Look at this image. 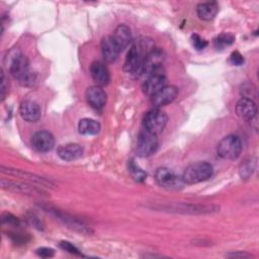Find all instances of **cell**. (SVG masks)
Listing matches in <instances>:
<instances>
[{"mask_svg": "<svg viewBox=\"0 0 259 259\" xmlns=\"http://www.w3.org/2000/svg\"><path fill=\"white\" fill-rule=\"evenodd\" d=\"M19 113L24 120L29 122L37 121L41 115L39 105L31 100H24L21 102Z\"/></svg>", "mask_w": 259, "mask_h": 259, "instance_id": "cell-15", "label": "cell"}, {"mask_svg": "<svg viewBox=\"0 0 259 259\" xmlns=\"http://www.w3.org/2000/svg\"><path fill=\"white\" fill-rule=\"evenodd\" d=\"M236 112L242 118L249 122L257 119V106L253 99L242 97L236 104Z\"/></svg>", "mask_w": 259, "mask_h": 259, "instance_id": "cell-10", "label": "cell"}, {"mask_svg": "<svg viewBox=\"0 0 259 259\" xmlns=\"http://www.w3.org/2000/svg\"><path fill=\"white\" fill-rule=\"evenodd\" d=\"M31 146L37 152L47 153L54 148L55 140L51 133L47 131H39L32 136Z\"/></svg>", "mask_w": 259, "mask_h": 259, "instance_id": "cell-11", "label": "cell"}, {"mask_svg": "<svg viewBox=\"0 0 259 259\" xmlns=\"http://www.w3.org/2000/svg\"><path fill=\"white\" fill-rule=\"evenodd\" d=\"M1 172L8 174V175H12L15 177H19V178H23L25 180L31 181V182H37L40 185H45V184H50V182H48L45 178L39 177L37 175L25 172V171H21V170H17V169H11V168H5L4 166L1 167Z\"/></svg>", "mask_w": 259, "mask_h": 259, "instance_id": "cell-21", "label": "cell"}, {"mask_svg": "<svg viewBox=\"0 0 259 259\" xmlns=\"http://www.w3.org/2000/svg\"><path fill=\"white\" fill-rule=\"evenodd\" d=\"M60 247H61L63 250L67 251V252H69V253H71V254H74V255H81V252L79 251V249H78L76 246H74L72 243L68 242V241H62V242L60 243Z\"/></svg>", "mask_w": 259, "mask_h": 259, "instance_id": "cell-29", "label": "cell"}, {"mask_svg": "<svg viewBox=\"0 0 259 259\" xmlns=\"http://www.w3.org/2000/svg\"><path fill=\"white\" fill-rule=\"evenodd\" d=\"M147 79L143 83V91L149 96H153L160 89L167 85V78L164 70H160L147 75Z\"/></svg>", "mask_w": 259, "mask_h": 259, "instance_id": "cell-8", "label": "cell"}, {"mask_svg": "<svg viewBox=\"0 0 259 259\" xmlns=\"http://www.w3.org/2000/svg\"><path fill=\"white\" fill-rule=\"evenodd\" d=\"M27 58L19 51H12L8 58L9 73L23 86H32L35 82V75L29 71Z\"/></svg>", "mask_w": 259, "mask_h": 259, "instance_id": "cell-1", "label": "cell"}, {"mask_svg": "<svg viewBox=\"0 0 259 259\" xmlns=\"http://www.w3.org/2000/svg\"><path fill=\"white\" fill-rule=\"evenodd\" d=\"M111 37L118 48V50L121 52L123 51L132 41V32L128 26L124 24H119L111 34Z\"/></svg>", "mask_w": 259, "mask_h": 259, "instance_id": "cell-17", "label": "cell"}, {"mask_svg": "<svg viewBox=\"0 0 259 259\" xmlns=\"http://www.w3.org/2000/svg\"><path fill=\"white\" fill-rule=\"evenodd\" d=\"M235 40V37L228 33H222L214 39V47L219 50H222L228 46H231Z\"/></svg>", "mask_w": 259, "mask_h": 259, "instance_id": "cell-25", "label": "cell"}, {"mask_svg": "<svg viewBox=\"0 0 259 259\" xmlns=\"http://www.w3.org/2000/svg\"><path fill=\"white\" fill-rule=\"evenodd\" d=\"M167 121V114L159 108H154L145 114L143 124L145 131L154 135H159L166 126Z\"/></svg>", "mask_w": 259, "mask_h": 259, "instance_id": "cell-5", "label": "cell"}, {"mask_svg": "<svg viewBox=\"0 0 259 259\" xmlns=\"http://www.w3.org/2000/svg\"><path fill=\"white\" fill-rule=\"evenodd\" d=\"M251 255L245 252H235V253H231L228 255V257H232V258H245V257H250Z\"/></svg>", "mask_w": 259, "mask_h": 259, "instance_id": "cell-34", "label": "cell"}, {"mask_svg": "<svg viewBox=\"0 0 259 259\" xmlns=\"http://www.w3.org/2000/svg\"><path fill=\"white\" fill-rule=\"evenodd\" d=\"M100 123L92 118H82L78 123V131L85 136H94L100 132Z\"/></svg>", "mask_w": 259, "mask_h": 259, "instance_id": "cell-22", "label": "cell"}, {"mask_svg": "<svg viewBox=\"0 0 259 259\" xmlns=\"http://www.w3.org/2000/svg\"><path fill=\"white\" fill-rule=\"evenodd\" d=\"M254 168H255V162H253L251 159L246 160L245 162H243V164L241 165V168H240L241 177L242 178H248L252 174Z\"/></svg>", "mask_w": 259, "mask_h": 259, "instance_id": "cell-26", "label": "cell"}, {"mask_svg": "<svg viewBox=\"0 0 259 259\" xmlns=\"http://www.w3.org/2000/svg\"><path fill=\"white\" fill-rule=\"evenodd\" d=\"M178 95V89L175 86L166 85L157 93L151 96V102L155 107H161L174 101Z\"/></svg>", "mask_w": 259, "mask_h": 259, "instance_id": "cell-12", "label": "cell"}, {"mask_svg": "<svg viewBox=\"0 0 259 259\" xmlns=\"http://www.w3.org/2000/svg\"><path fill=\"white\" fill-rule=\"evenodd\" d=\"M0 95H1V99L3 100L5 98V95H6V91H7V88L8 86L6 85V78H5V75L3 73V71L1 72V87H0Z\"/></svg>", "mask_w": 259, "mask_h": 259, "instance_id": "cell-33", "label": "cell"}, {"mask_svg": "<svg viewBox=\"0 0 259 259\" xmlns=\"http://www.w3.org/2000/svg\"><path fill=\"white\" fill-rule=\"evenodd\" d=\"M153 48H150L148 46V40H137L133 44L130 51L127 52L123 70L125 73L134 76L139 77L143 74V65H144V59L146 55L152 50Z\"/></svg>", "mask_w": 259, "mask_h": 259, "instance_id": "cell-2", "label": "cell"}, {"mask_svg": "<svg viewBox=\"0 0 259 259\" xmlns=\"http://www.w3.org/2000/svg\"><path fill=\"white\" fill-rule=\"evenodd\" d=\"M165 55L160 49H152L144 59L143 74L149 75L151 73L163 70L162 64L164 62Z\"/></svg>", "mask_w": 259, "mask_h": 259, "instance_id": "cell-9", "label": "cell"}, {"mask_svg": "<svg viewBox=\"0 0 259 259\" xmlns=\"http://www.w3.org/2000/svg\"><path fill=\"white\" fill-rule=\"evenodd\" d=\"M159 147V141L157 135L149 133L147 131H143L140 133L137 141L136 150L139 156L141 157H149L156 153Z\"/></svg>", "mask_w": 259, "mask_h": 259, "instance_id": "cell-6", "label": "cell"}, {"mask_svg": "<svg viewBox=\"0 0 259 259\" xmlns=\"http://www.w3.org/2000/svg\"><path fill=\"white\" fill-rule=\"evenodd\" d=\"M53 212L56 214V217H57L59 220L63 221V222H64L66 225H68L69 227L74 228L75 230H77V231H79V232H81V233H85V234L90 233V229H88L87 226H85L82 222L78 221L77 219H75V218H73V217H70V215H68V214H66V213H64V212L57 211V209H54Z\"/></svg>", "mask_w": 259, "mask_h": 259, "instance_id": "cell-23", "label": "cell"}, {"mask_svg": "<svg viewBox=\"0 0 259 259\" xmlns=\"http://www.w3.org/2000/svg\"><path fill=\"white\" fill-rule=\"evenodd\" d=\"M58 156L64 161H74L79 159L83 154V147L79 144L71 143L62 145L57 150Z\"/></svg>", "mask_w": 259, "mask_h": 259, "instance_id": "cell-16", "label": "cell"}, {"mask_svg": "<svg viewBox=\"0 0 259 259\" xmlns=\"http://www.w3.org/2000/svg\"><path fill=\"white\" fill-rule=\"evenodd\" d=\"M85 96L89 105L95 109L102 108L106 103V93L101 86L93 85L88 87Z\"/></svg>", "mask_w": 259, "mask_h": 259, "instance_id": "cell-13", "label": "cell"}, {"mask_svg": "<svg viewBox=\"0 0 259 259\" xmlns=\"http://www.w3.org/2000/svg\"><path fill=\"white\" fill-rule=\"evenodd\" d=\"M191 42H192L193 48L197 51H201V50L205 49L207 46V41L204 38H202L201 36H199L198 34H192Z\"/></svg>", "mask_w": 259, "mask_h": 259, "instance_id": "cell-27", "label": "cell"}, {"mask_svg": "<svg viewBox=\"0 0 259 259\" xmlns=\"http://www.w3.org/2000/svg\"><path fill=\"white\" fill-rule=\"evenodd\" d=\"M101 52H102V56H103L104 60L108 63L114 62L117 59L118 54L120 53V51L118 50V48L114 44L111 35H107V36L102 38V40H101Z\"/></svg>", "mask_w": 259, "mask_h": 259, "instance_id": "cell-19", "label": "cell"}, {"mask_svg": "<svg viewBox=\"0 0 259 259\" xmlns=\"http://www.w3.org/2000/svg\"><path fill=\"white\" fill-rule=\"evenodd\" d=\"M1 185L4 189H7L9 191L13 192H19L23 194H29V195H40L44 191L36 186H31L22 182H17V181H11V180H1Z\"/></svg>", "mask_w": 259, "mask_h": 259, "instance_id": "cell-14", "label": "cell"}, {"mask_svg": "<svg viewBox=\"0 0 259 259\" xmlns=\"http://www.w3.org/2000/svg\"><path fill=\"white\" fill-rule=\"evenodd\" d=\"M242 94H243V97H246V98H250V99H253V97L256 96V89L255 87L248 83V84H245L242 88Z\"/></svg>", "mask_w": 259, "mask_h": 259, "instance_id": "cell-30", "label": "cell"}, {"mask_svg": "<svg viewBox=\"0 0 259 259\" xmlns=\"http://www.w3.org/2000/svg\"><path fill=\"white\" fill-rule=\"evenodd\" d=\"M213 168L211 164L199 161L187 166L182 174V180L186 184H196L209 179L212 176Z\"/></svg>", "mask_w": 259, "mask_h": 259, "instance_id": "cell-3", "label": "cell"}, {"mask_svg": "<svg viewBox=\"0 0 259 259\" xmlns=\"http://www.w3.org/2000/svg\"><path fill=\"white\" fill-rule=\"evenodd\" d=\"M242 142L239 137L235 135H228L224 137L217 146L218 155L226 160H236L242 152Z\"/></svg>", "mask_w": 259, "mask_h": 259, "instance_id": "cell-4", "label": "cell"}, {"mask_svg": "<svg viewBox=\"0 0 259 259\" xmlns=\"http://www.w3.org/2000/svg\"><path fill=\"white\" fill-rule=\"evenodd\" d=\"M2 223H3V225L13 226V227H18L20 224L19 220L16 217H14L8 212H5L2 214Z\"/></svg>", "mask_w": 259, "mask_h": 259, "instance_id": "cell-28", "label": "cell"}, {"mask_svg": "<svg viewBox=\"0 0 259 259\" xmlns=\"http://www.w3.org/2000/svg\"><path fill=\"white\" fill-rule=\"evenodd\" d=\"M128 171L133 179L136 180L137 182H143L147 177V174L135 163L134 160H131L128 162Z\"/></svg>", "mask_w": 259, "mask_h": 259, "instance_id": "cell-24", "label": "cell"}, {"mask_svg": "<svg viewBox=\"0 0 259 259\" xmlns=\"http://www.w3.org/2000/svg\"><path fill=\"white\" fill-rule=\"evenodd\" d=\"M36 254L42 258H50L53 257L55 255V251L52 248H48V247H41L38 248L36 250Z\"/></svg>", "mask_w": 259, "mask_h": 259, "instance_id": "cell-32", "label": "cell"}, {"mask_svg": "<svg viewBox=\"0 0 259 259\" xmlns=\"http://www.w3.org/2000/svg\"><path fill=\"white\" fill-rule=\"evenodd\" d=\"M90 75L96 85L104 86L109 82V72L106 66L98 61H95L90 66Z\"/></svg>", "mask_w": 259, "mask_h": 259, "instance_id": "cell-18", "label": "cell"}, {"mask_svg": "<svg viewBox=\"0 0 259 259\" xmlns=\"http://www.w3.org/2000/svg\"><path fill=\"white\" fill-rule=\"evenodd\" d=\"M155 179L161 187L167 189H178L185 184L182 177L178 176L173 170L167 167L158 168L155 172Z\"/></svg>", "mask_w": 259, "mask_h": 259, "instance_id": "cell-7", "label": "cell"}, {"mask_svg": "<svg viewBox=\"0 0 259 259\" xmlns=\"http://www.w3.org/2000/svg\"><path fill=\"white\" fill-rule=\"evenodd\" d=\"M230 62L235 66H241L244 63V58L239 52H233L230 56Z\"/></svg>", "mask_w": 259, "mask_h": 259, "instance_id": "cell-31", "label": "cell"}, {"mask_svg": "<svg viewBox=\"0 0 259 259\" xmlns=\"http://www.w3.org/2000/svg\"><path fill=\"white\" fill-rule=\"evenodd\" d=\"M196 12H197V15L200 19L210 20L219 12V5L214 1L203 2V3H200V4L197 5Z\"/></svg>", "mask_w": 259, "mask_h": 259, "instance_id": "cell-20", "label": "cell"}]
</instances>
